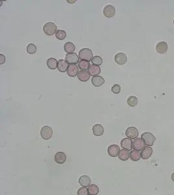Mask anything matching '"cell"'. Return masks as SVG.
Listing matches in <instances>:
<instances>
[{
	"instance_id": "cell-15",
	"label": "cell",
	"mask_w": 174,
	"mask_h": 195,
	"mask_svg": "<svg viewBox=\"0 0 174 195\" xmlns=\"http://www.w3.org/2000/svg\"><path fill=\"white\" fill-rule=\"evenodd\" d=\"M77 77L81 81L86 82L89 80L90 74L87 70H80L77 74Z\"/></svg>"
},
{
	"instance_id": "cell-37",
	"label": "cell",
	"mask_w": 174,
	"mask_h": 195,
	"mask_svg": "<svg viewBox=\"0 0 174 195\" xmlns=\"http://www.w3.org/2000/svg\"><path fill=\"white\" fill-rule=\"evenodd\" d=\"M173 24H174V20H173Z\"/></svg>"
},
{
	"instance_id": "cell-12",
	"label": "cell",
	"mask_w": 174,
	"mask_h": 195,
	"mask_svg": "<svg viewBox=\"0 0 174 195\" xmlns=\"http://www.w3.org/2000/svg\"><path fill=\"white\" fill-rule=\"evenodd\" d=\"M168 46L166 42H160L156 46V51L160 54H164L168 50Z\"/></svg>"
},
{
	"instance_id": "cell-23",
	"label": "cell",
	"mask_w": 174,
	"mask_h": 195,
	"mask_svg": "<svg viewBox=\"0 0 174 195\" xmlns=\"http://www.w3.org/2000/svg\"><path fill=\"white\" fill-rule=\"evenodd\" d=\"M64 51L66 52H67L68 54H72V53H74V51H75V45L74 43L68 42L64 44Z\"/></svg>"
},
{
	"instance_id": "cell-31",
	"label": "cell",
	"mask_w": 174,
	"mask_h": 195,
	"mask_svg": "<svg viewBox=\"0 0 174 195\" xmlns=\"http://www.w3.org/2000/svg\"><path fill=\"white\" fill-rule=\"evenodd\" d=\"M37 51V47L34 44H29L27 46V52L29 54H34Z\"/></svg>"
},
{
	"instance_id": "cell-17",
	"label": "cell",
	"mask_w": 174,
	"mask_h": 195,
	"mask_svg": "<svg viewBox=\"0 0 174 195\" xmlns=\"http://www.w3.org/2000/svg\"><path fill=\"white\" fill-rule=\"evenodd\" d=\"M66 160V156L64 152H59L55 156V161L58 164H63Z\"/></svg>"
},
{
	"instance_id": "cell-33",
	"label": "cell",
	"mask_w": 174,
	"mask_h": 195,
	"mask_svg": "<svg viewBox=\"0 0 174 195\" xmlns=\"http://www.w3.org/2000/svg\"><path fill=\"white\" fill-rule=\"evenodd\" d=\"M88 191L86 187H81L77 191V195H88Z\"/></svg>"
},
{
	"instance_id": "cell-6",
	"label": "cell",
	"mask_w": 174,
	"mask_h": 195,
	"mask_svg": "<svg viewBox=\"0 0 174 195\" xmlns=\"http://www.w3.org/2000/svg\"><path fill=\"white\" fill-rule=\"evenodd\" d=\"M126 135L127 138L135 139L139 136V130L135 127H129L126 131Z\"/></svg>"
},
{
	"instance_id": "cell-18",
	"label": "cell",
	"mask_w": 174,
	"mask_h": 195,
	"mask_svg": "<svg viewBox=\"0 0 174 195\" xmlns=\"http://www.w3.org/2000/svg\"><path fill=\"white\" fill-rule=\"evenodd\" d=\"M68 66L69 65L66 61L63 60V59H61V60H59L58 61L57 68L61 72H64L66 71H67Z\"/></svg>"
},
{
	"instance_id": "cell-27",
	"label": "cell",
	"mask_w": 174,
	"mask_h": 195,
	"mask_svg": "<svg viewBox=\"0 0 174 195\" xmlns=\"http://www.w3.org/2000/svg\"><path fill=\"white\" fill-rule=\"evenodd\" d=\"M141 157L140 156V153L139 151H136L135 150H131L130 152V158L131 160H133L134 161H136L140 160V159Z\"/></svg>"
},
{
	"instance_id": "cell-5",
	"label": "cell",
	"mask_w": 174,
	"mask_h": 195,
	"mask_svg": "<svg viewBox=\"0 0 174 195\" xmlns=\"http://www.w3.org/2000/svg\"><path fill=\"white\" fill-rule=\"evenodd\" d=\"M104 16L108 18H113L115 15L116 9L112 5H108L105 7L103 11Z\"/></svg>"
},
{
	"instance_id": "cell-7",
	"label": "cell",
	"mask_w": 174,
	"mask_h": 195,
	"mask_svg": "<svg viewBox=\"0 0 174 195\" xmlns=\"http://www.w3.org/2000/svg\"><path fill=\"white\" fill-rule=\"evenodd\" d=\"M145 143L141 138H136L134 140L133 143V148L136 151H142L145 148Z\"/></svg>"
},
{
	"instance_id": "cell-25",
	"label": "cell",
	"mask_w": 174,
	"mask_h": 195,
	"mask_svg": "<svg viewBox=\"0 0 174 195\" xmlns=\"http://www.w3.org/2000/svg\"><path fill=\"white\" fill-rule=\"evenodd\" d=\"M88 191L90 195H97L99 193V188L96 185L92 184L88 187Z\"/></svg>"
},
{
	"instance_id": "cell-10",
	"label": "cell",
	"mask_w": 174,
	"mask_h": 195,
	"mask_svg": "<svg viewBox=\"0 0 174 195\" xmlns=\"http://www.w3.org/2000/svg\"><path fill=\"white\" fill-rule=\"evenodd\" d=\"M133 143L132 139L129 138H124L121 141V146L123 149L127 150H131L133 148Z\"/></svg>"
},
{
	"instance_id": "cell-16",
	"label": "cell",
	"mask_w": 174,
	"mask_h": 195,
	"mask_svg": "<svg viewBox=\"0 0 174 195\" xmlns=\"http://www.w3.org/2000/svg\"><path fill=\"white\" fill-rule=\"evenodd\" d=\"M79 183L83 187H87L90 186L91 183V180L89 176L84 175L79 178Z\"/></svg>"
},
{
	"instance_id": "cell-26",
	"label": "cell",
	"mask_w": 174,
	"mask_h": 195,
	"mask_svg": "<svg viewBox=\"0 0 174 195\" xmlns=\"http://www.w3.org/2000/svg\"><path fill=\"white\" fill-rule=\"evenodd\" d=\"M90 66V62L87 61L81 60L78 62V67L81 70H87V69H89Z\"/></svg>"
},
{
	"instance_id": "cell-34",
	"label": "cell",
	"mask_w": 174,
	"mask_h": 195,
	"mask_svg": "<svg viewBox=\"0 0 174 195\" xmlns=\"http://www.w3.org/2000/svg\"><path fill=\"white\" fill-rule=\"evenodd\" d=\"M5 62V57L3 54H0V65H2Z\"/></svg>"
},
{
	"instance_id": "cell-20",
	"label": "cell",
	"mask_w": 174,
	"mask_h": 195,
	"mask_svg": "<svg viewBox=\"0 0 174 195\" xmlns=\"http://www.w3.org/2000/svg\"><path fill=\"white\" fill-rule=\"evenodd\" d=\"M88 72H89L90 75L94 77L100 74L101 69L99 66L92 65L90 66L89 69H88Z\"/></svg>"
},
{
	"instance_id": "cell-35",
	"label": "cell",
	"mask_w": 174,
	"mask_h": 195,
	"mask_svg": "<svg viewBox=\"0 0 174 195\" xmlns=\"http://www.w3.org/2000/svg\"><path fill=\"white\" fill-rule=\"evenodd\" d=\"M172 181L174 182V173L172 174Z\"/></svg>"
},
{
	"instance_id": "cell-36",
	"label": "cell",
	"mask_w": 174,
	"mask_h": 195,
	"mask_svg": "<svg viewBox=\"0 0 174 195\" xmlns=\"http://www.w3.org/2000/svg\"><path fill=\"white\" fill-rule=\"evenodd\" d=\"M67 1H68V3H75L76 1H69V0H68Z\"/></svg>"
},
{
	"instance_id": "cell-30",
	"label": "cell",
	"mask_w": 174,
	"mask_h": 195,
	"mask_svg": "<svg viewBox=\"0 0 174 195\" xmlns=\"http://www.w3.org/2000/svg\"><path fill=\"white\" fill-rule=\"evenodd\" d=\"M92 63L94 65H96V66H100L102 65L103 63V60L102 58L100 56H94V57L92 59Z\"/></svg>"
},
{
	"instance_id": "cell-24",
	"label": "cell",
	"mask_w": 174,
	"mask_h": 195,
	"mask_svg": "<svg viewBox=\"0 0 174 195\" xmlns=\"http://www.w3.org/2000/svg\"><path fill=\"white\" fill-rule=\"evenodd\" d=\"M57 64L58 61L55 58H50L47 61V66L49 68L51 69V70L56 69L57 68Z\"/></svg>"
},
{
	"instance_id": "cell-13",
	"label": "cell",
	"mask_w": 174,
	"mask_h": 195,
	"mask_svg": "<svg viewBox=\"0 0 174 195\" xmlns=\"http://www.w3.org/2000/svg\"><path fill=\"white\" fill-rule=\"evenodd\" d=\"M153 154V149L150 146H146L142 150L140 153V156L143 159H149Z\"/></svg>"
},
{
	"instance_id": "cell-21",
	"label": "cell",
	"mask_w": 174,
	"mask_h": 195,
	"mask_svg": "<svg viewBox=\"0 0 174 195\" xmlns=\"http://www.w3.org/2000/svg\"><path fill=\"white\" fill-rule=\"evenodd\" d=\"M92 131L94 135L96 136H101L103 134L104 129L101 124H96L92 128Z\"/></svg>"
},
{
	"instance_id": "cell-3",
	"label": "cell",
	"mask_w": 174,
	"mask_h": 195,
	"mask_svg": "<svg viewBox=\"0 0 174 195\" xmlns=\"http://www.w3.org/2000/svg\"><path fill=\"white\" fill-rule=\"evenodd\" d=\"M43 31L44 33L48 35L51 36L53 34L56 33L57 32V25L53 22H47L45 24L43 27Z\"/></svg>"
},
{
	"instance_id": "cell-22",
	"label": "cell",
	"mask_w": 174,
	"mask_h": 195,
	"mask_svg": "<svg viewBox=\"0 0 174 195\" xmlns=\"http://www.w3.org/2000/svg\"><path fill=\"white\" fill-rule=\"evenodd\" d=\"M118 157H119L120 160L127 161L130 157V153L129 152V150L126 149L120 150L119 154H118Z\"/></svg>"
},
{
	"instance_id": "cell-29",
	"label": "cell",
	"mask_w": 174,
	"mask_h": 195,
	"mask_svg": "<svg viewBox=\"0 0 174 195\" xmlns=\"http://www.w3.org/2000/svg\"><path fill=\"white\" fill-rule=\"evenodd\" d=\"M55 37H56L57 39L62 41V40H64L66 37V33L64 30H60V29H58V30L57 31L56 33H55Z\"/></svg>"
},
{
	"instance_id": "cell-1",
	"label": "cell",
	"mask_w": 174,
	"mask_h": 195,
	"mask_svg": "<svg viewBox=\"0 0 174 195\" xmlns=\"http://www.w3.org/2000/svg\"><path fill=\"white\" fill-rule=\"evenodd\" d=\"M79 57L81 60L89 62L90 61H92V59L93 58L92 51L89 48L81 49L79 51Z\"/></svg>"
},
{
	"instance_id": "cell-38",
	"label": "cell",
	"mask_w": 174,
	"mask_h": 195,
	"mask_svg": "<svg viewBox=\"0 0 174 195\" xmlns=\"http://www.w3.org/2000/svg\"></svg>"
},
{
	"instance_id": "cell-14",
	"label": "cell",
	"mask_w": 174,
	"mask_h": 195,
	"mask_svg": "<svg viewBox=\"0 0 174 195\" xmlns=\"http://www.w3.org/2000/svg\"><path fill=\"white\" fill-rule=\"evenodd\" d=\"M78 67L76 65H70L68 66V70H67V74L70 77H75L79 73V69Z\"/></svg>"
},
{
	"instance_id": "cell-32",
	"label": "cell",
	"mask_w": 174,
	"mask_h": 195,
	"mask_svg": "<svg viewBox=\"0 0 174 195\" xmlns=\"http://www.w3.org/2000/svg\"><path fill=\"white\" fill-rule=\"evenodd\" d=\"M111 91L114 94H118L120 93V91H121V87L119 85L116 84L113 86L112 89H111Z\"/></svg>"
},
{
	"instance_id": "cell-9",
	"label": "cell",
	"mask_w": 174,
	"mask_h": 195,
	"mask_svg": "<svg viewBox=\"0 0 174 195\" xmlns=\"http://www.w3.org/2000/svg\"><path fill=\"white\" fill-rule=\"evenodd\" d=\"M114 60L118 65H123L127 62V57L124 53H118L114 57Z\"/></svg>"
},
{
	"instance_id": "cell-4",
	"label": "cell",
	"mask_w": 174,
	"mask_h": 195,
	"mask_svg": "<svg viewBox=\"0 0 174 195\" xmlns=\"http://www.w3.org/2000/svg\"><path fill=\"white\" fill-rule=\"evenodd\" d=\"M53 131L52 128L49 125H44L40 130V135L44 140H49L53 136Z\"/></svg>"
},
{
	"instance_id": "cell-11",
	"label": "cell",
	"mask_w": 174,
	"mask_h": 195,
	"mask_svg": "<svg viewBox=\"0 0 174 195\" xmlns=\"http://www.w3.org/2000/svg\"><path fill=\"white\" fill-rule=\"evenodd\" d=\"M120 150V148L118 146V145L112 144V145H110V146H109V148H108L107 152L110 156L115 157L117 156H118V154H119Z\"/></svg>"
},
{
	"instance_id": "cell-2",
	"label": "cell",
	"mask_w": 174,
	"mask_h": 195,
	"mask_svg": "<svg viewBox=\"0 0 174 195\" xmlns=\"http://www.w3.org/2000/svg\"><path fill=\"white\" fill-rule=\"evenodd\" d=\"M141 138L144 141V143L148 146H153L156 140L155 137L150 132H144L141 135Z\"/></svg>"
},
{
	"instance_id": "cell-8",
	"label": "cell",
	"mask_w": 174,
	"mask_h": 195,
	"mask_svg": "<svg viewBox=\"0 0 174 195\" xmlns=\"http://www.w3.org/2000/svg\"><path fill=\"white\" fill-rule=\"evenodd\" d=\"M65 59L68 63H70V65H75L79 62V56L75 53L68 54L66 55Z\"/></svg>"
},
{
	"instance_id": "cell-19",
	"label": "cell",
	"mask_w": 174,
	"mask_h": 195,
	"mask_svg": "<svg viewBox=\"0 0 174 195\" xmlns=\"http://www.w3.org/2000/svg\"><path fill=\"white\" fill-rule=\"evenodd\" d=\"M92 83L95 87H100L105 83V79L100 75H96L92 79Z\"/></svg>"
},
{
	"instance_id": "cell-28",
	"label": "cell",
	"mask_w": 174,
	"mask_h": 195,
	"mask_svg": "<svg viewBox=\"0 0 174 195\" xmlns=\"http://www.w3.org/2000/svg\"><path fill=\"white\" fill-rule=\"evenodd\" d=\"M127 104L131 107H136L138 104V98L134 96H131L127 99Z\"/></svg>"
}]
</instances>
